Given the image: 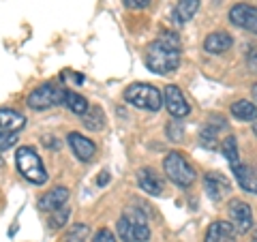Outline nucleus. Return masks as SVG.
I'll use <instances>...</instances> for the list:
<instances>
[{
    "label": "nucleus",
    "mask_w": 257,
    "mask_h": 242,
    "mask_svg": "<svg viewBox=\"0 0 257 242\" xmlns=\"http://www.w3.org/2000/svg\"><path fill=\"white\" fill-rule=\"evenodd\" d=\"M67 142H69V146L71 150H73V155L82 161V163H88V161H92L94 159V152H96V146H94V142L92 140H88L86 135L82 133H69L67 135Z\"/></svg>",
    "instance_id": "f8f14e48"
},
{
    "label": "nucleus",
    "mask_w": 257,
    "mask_h": 242,
    "mask_svg": "<svg viewBox=\"0 0 257 242\" xmlns=\"http://www.w3.org/2000/svg\"><path fill=\"white\" fill-rule=\"evenodd\" d=\"M163 103H165V109L170 111L174 118H184V116H189V111H191V105H189L187 96H184L180 88L174 86V84L165 86V90H163Z\"/></svg>",
    "instance_id": "6e6552de"
},
{
    "label": "nucleus",
    "mask_w": 257,
    "mask_h": 242,
    "mask_svg": "<svg viewBox=\"0 0 257 242\" xmlns=\"http://www.w3.org/2000/svg\"><path fill=\"white\" fill-rule=\"evenodd\" d=\"M204 191H206V195L210 197L212 201H221L231 191V184H229V180L225 178L223 174L210 172V174L204 176Z\"/></svg>",
    "instance_id": "9d476101"
},
{
    "label": "nucleus",
    "mask_w": 257,
    "mask_h": 242,
    "mask_svg": "<svg viewBox=\"0 0 257 242\" xmlns=\"http://www.w3.org/2000/svg\"><path fill=\"white\" fill-rule=\"evenodd\" d=\"M204 242H236V229L227 221H214L206 229Z\"/></svg>",
    "instance_id": "4468645a"
},
{
    "label": "nucleus",
    "mask_w": 257,
    "mask_h": 242,
    "mask_svg": "<svg viewBox=\"0 0 257 242\" xmlns=\"http://www.w3.org/2000/svg\"><path fill=\"white\" fill-rule=\"evenodd\" d=\"M69 214H71V210L69 208H58V210H54L52 212V216H50V227H54V229H58V227H62L64 223H67V219H69Z\"/></svg>",
    "instance_id": "393cba45"
},
{
    "label": "nucleus",
    "mask_w": 257,
    "mask_h": 242,
    "mask_svg": "<svg viewBox=\"0 0 257 242\" xmlns=\"http://www.w3.org/2000/svg\"><path fill=\"white\" fill-rule=\"evenodd\" d=\"M107 182H109V172H105V169H103V172L99 174V178H96V184H99V187H105Z\"/></svg>",
    "instance_id": "2f4dec72"
},
{
    "label": "nucleus",
    "mask_w": 257,
    "mask_h": 242,
    "mask_svg": "<svg viewBox=\"0 0 257 242\" xmlns=\"http://www.w3.org/2000/svg\"><path fill=\"white\" fill-rule=\"evenodd\" d=\"M152 3V0H124V7L126 9H133V11H142Z\"/></svg>",
    "instance_id": "c85d7f7f"
},
{
    "label": "nucleus",
    "mask_w": 257,
    "mask_h": 242,
    "mask_svg": "<svg viewBox=\"0 0 257 242\" xmlns=\"http://www.w3.org/2000/svg\"><path fill=\"white\" fill-rule=\"evenodd\" d=\"M15 142H18V137H15L13 133L0 129V150H9L11 146H15Z\"/></svg>",
    "instance_id": "bb28decb"
},
{
    "label": "nucleus",
    "mask_w": 257,
    "mask_h": 242,
    "mask_svg": "<svg viewBox=\"0 0 257 242\" xmlns=\"http://www.w3.org/2000/svg\"><path fill=\"white\" fill-rule=\"evenodd\" d=\"M221 152H223V157L227 159V163L231 167H236V165L242 163V161H240V152H238V142H236L234 135H229V137H225V140H223Z\"/></svg>",
    "instance_id": "412c9836"
},
{
    "label": "nucleus",
    "mask_w": 257,
    "mask_h": 242,
    "mask_svg": "<svg viewBox=\"0 0 257 242\" xmlns=\"http://www.w3.org/2000/svg\"><path fill=\"white\" fill-rule=\"evenodd\" d=\"M231 116L238 120H244V123H253V120H257V105L246 99H240L236 103H231Z\"/></svg>",
    "instance_id": "6ab92c4d"
},
{
    "label": "nucleus",
    "mask_w": 257,
    "mask_h": 242,
    "mask_svg": "<svg viewBox=\"0 0 257 242\" xmlns=\"http://www.w3.org/2000/svg\"><path fill=\"white\" fill-rule=\"evenodd\" d=\"M231 172H234L236 182H238L246 193H253V195H257V176L253 174L251 167H246L244 163H240V165H236V167H231Z\"/></svg>",
    "instance_id": "f3484780"
},
{
    "label": "nucleus",
    "mask_w": 257,
    "mask_h": 242,
    "mask_svg": "<svg viewBox=\"0 0 257 242\" xmlns=\"http://www.w3.org/2000/svg\"><path fill=\"white\" fill-rule=\"evenodd\" d=\"M92 242H116V238H114V233H111L109 229L103 227V229H99V231L94 233V240Z\"/></svg>",
    "instance_id": "cd10ccee"
},
{
    "label": "nucleus",
    "mask_w": 257,
    "mask_h": 242,
    "mask_svg": "<svg viewBox=\"0 0 257 242\" xmlns=\"http://www.w3.org/2000/svg\"><path fill=\"white\" fill-rule=\"evenodd\" d=\"M15 165L18 172L32 184H45L47 182V169L43 165L41 157L37 155L35 148L30 146H22L15 152Z\"/></svg>",
    "instance_id": "7ed1b4c3"
},
{
    "label": "nucleus",
    "mask_w": 257,
    "mask_h": 242,
    "mask_svg": "<svg viewBox=\"0 0 257 242\" xmlns=\"http://www.w3.org/2000/svg\"><path fill=\"white\" fill-rule=\"evenodd\" d=\"M199 3H202V0H178L174 7V11H172V20L176 24H180V26L187 24L189 20H193V15L197 13Z\"/></svg>",
    "instance_id": "dca6fc26"
},
{
    "label": "nucleus",
    "mask_w": 257,
    "mask_h": 242,
    "mask_svg": "<svg viewBox=\"0 0 257 242\" xmlns=\"http://www.w3.org/2000/svg\"><path fill=\"white\" fill-rule=\"evenodd\" d=\"M184 135V129H182V123L178 120H174V123L167 125V137H170L172 142H180V137Z\"/></svg>",
    "instance_id": "a878e982"
},
{
    "label": "nucleus",
    "mask_w": 257,
    "mask_h": 242,
    "mask_svg": "<svg viewBox=\"0 0 257 242\" xmlns=\"http://www.w3.org/2000/svg\"><path fill=\"white\" fill-rule=\"evenodd\" d=\"M64 94H67V88H58L54 84H41L28 94L26 103L30 109H37V111L50 109L56 105H64Z\"/></svg>",
    "instance_id": "423d86ee"
},
{
    "label": "nucleus",
    "mask_w": 257,
    "mask_h": 242,
    "mask_svg": "<svg viewBox=\"0 0 257 242\" xmlns=\"http://www.w3.org/2000/svg\"><path fill=\"white\" fill-rule=\"evenodd\" d=\"M124 101L148 111H159L163 107V94L152 84H131L124 90Z\"/></svg>",
    "instance_id": "20e7f679"
},
{
    "label": "nucleus",
    "mask_w": 257,
    "mask_h": 242,
    "mask_svg": "<svg viewBox=\"0 0 257 242\" xmlns=\"http://www.w3.org/2000/svg\"><path fill=\"white\" fill-rule=\"evenodd\" d=\"M138 184H140V189L144 193H148V195H152V197L163 195V191H165L163 178H161L152 167H142L140 169L138 172Z\"/></svg>",
    "instance_id": "9b49d317"
},
{
    "label": "nucleus",
    "mask_w": 257,
    "mask_h": 242,
    "mask_svg": "<svg viewBox=\"0 0 257 242\" xmlns=\"http://www.w3.org/2000/svg\"><path fill=\"white\" fill-rule=\"evenodd\" d=\"M103 125H105V114L101 107H90L84 114V127L90 131H101Z\"/></svg>",
    "instance_id": "4be33fe9"
},
{
    "label": "nucleus",
    "mask_w": 257,
    "mask_h": 242,
    "mask_svg": "<svg viewBox=\"0 0 257 242\" xmlns=\"http://www.w3.org/2000/svg\"><path fill=\"white\" fill-rule=\"evenodd\" d=\"M229 22L234 26L242 28V30H248V32H255L257 35V7L253 5H234L229 9Z\"/></svg>",
    "instance_id": "1a4fd4ad"
},
{
    "label": "nucleus",
    "mask_w": 257,
    "mask_h": 242,
    "mask_svg": "<svg viewBox=\"0 0 257 242\" xmlns=\"http://www.w3.org/2000/svg\"><path fill=\"white\" fill-rule=\"evenodd\" d=\"M146 67L157 75L172 73L180 67V39L176 32H161L159 39L148 43L146 54H144Z\"/></svg>",
    "instance_id": "f257e3e1"
},
{
    "label": "nucleus",
    "mask_w": 257,
    "mask_h": 242,
    "mask_svg": "<svg viewBox=\"0 0 257 242\" xmlns=\"http://www.w3.org/2000/svg\"><path fill=\"white\" fill-rule=\"evenodd\" d=\"M24 125H26V118H24L20 111L7 109V107L0 109V129H5V131H9V133H18Z\"/></svg>",
    "instance_id": "a211bd4d"
},
{
    "label": "nucleus",
    "mask_w": 257,
    "mask_h": 242,
    "mask_svg": "<svg viewBox=\"0 0 257 242\" xmlns=\"http://www.w3.org/2000/svg\"><path fill=\"white\" fill-rule=\"evenodd\" d=\"M234 45V39H231V35H227V32H210L206 39H204V50L208 54H223L227 52L229 47Z\"/></svg>",
    "instance_id": "2eb2a0df"
},
{
    "label": "nucleus",
    "mask_w": 257,
    "mask_h": 242,
    "mask_svg": "<svg viewBox=\"0 0 257 242\" xmlns=\"http://www.w3.org/2000/svg\"><path fill=\"white\" fill-rule=\"evenodd\" d=\"M64 107L75 116H84L86 111L90 109V105H88V101L84 99V96L73 92V90H67V94H64Z\"/></svg>",
    "instance_id": "aec40b11"
},
{
    "label": "nucleus",
    "mask_w": 257,
    "mask_h": 242,
    "mask_svg": "<svg viewBox=\"0 0 257 242\" xmlns=\"http://www.w3.org/2000/svg\"><path fill=\"white\" fill-rule=\"evenodd\" d=\"M253 133H255V137H257V123L253 125Z\"/></svg>",
    "instance_id": "72a5a7b5"
},
{
    "label": "nucleus",
    "mask_w": 257,
    "mask_h": 242,
    "mask_svg": "<svg viewBox=\"0 0 257 242\" xmlns=\"http://www.w3.org/2000/svg\"><path fill=\"white\" fill-rule=\"evenodd\" d=\"M210 127H214V129H225L227 127V123H225V118L223 116H210Z\"/></svg>",
    "instance_id": "7c9ffc66"
},
{
    "label": "nucleus",
    "mask_w": 257,
    "mask_h": 242,
    "mask_svg": "<svg viewBox=\"0 0 257 242\" xmlns=\"http://www.w3.org/2000/svg\"><path fill=\"white\" fill-rule=\"evenodd\" d=\"M227 214H229V223H231V227L236 229V233H246L253 227V210L246 201L238 199V197L229 199Z\"/></svg>",
    "instance_id": "0eeeda50"
},
{
    "label": "nucleus",
    "mask_w": 257,
    "mask_h": 242,
    "mask_svg": "<svg viewBox=\"0 0 257 242\" xmlns=\"http://www.w3.org/2000/svg\"><path fill=\"white\" fill-rule=\"evenodd\" d=\"M199 144H202L204 148L208 150H214L216 148V129L214 127H204L202 129V133H199Z\"/></svg>",
    "instance_id": "b1692460"
},
{
    "label": "nucleus",
    "mask_w": 257,
    "mask_h": 242,
    "mask_svg": "<svg viewBox=\"0 0 257 242\" xmlns=\"http://www.w3.org/2000/svg\"><path fill=\"white\" fill-rule=\"evenodd\" d=\"M163 172L167 178L180 189H187L195 182V172H193L189 161L184 159V155H180V152H170V155L163 159Z\"/></svg>",
    "instance_id": "39448f33"
},
{
    "label": "nucleus",
    "mask_w": 257,
    "mask_h": 242,
    "mask_svg": "<svg viewBox=\"0 0 257 242\" xmlns=\"http://www.w3.org/2000/svg\"><path fill=\"white\" fill-rule=\"evenodd\" d=\"M253 94H255V99H257V84L253 86Z\"/></svg>",
    "instance_id": "473e14b6"
},
{
    "label": "nucleus",
    "mask_w": 257,
    "mask_h": 242,
    "mask_svg": "<svg viewBox=\"0 0 257 242\" xmlns=\"http://www.w3.org/2000/svg\"><path fill=\"white\" fill-rule=\"evenodd\" d=\"M246 64H248V69H251L253 73H257V50H253L251 54L246 56Z\"/></svg>",
    "instance_id": "c756f323"
},
{
    "label": "nucleus",
    "mask_w": 257,
    "mask_h": 242,
    "mask_svg": "<svg viewBox=\"0 0 257 242\" xmlns=\"http://www.w3.org/2000/svg\"><path fill=\"white\" fill-rule=\"evenodd\" d=\"M69 199V189L67 187H54L52 191H47L45 195L39 199V210L41 212H54L58 208L64 206V201Z\"/></svg>",
    "instance_id": "ddd939ff"
},
{
    "label": "nucleus",
    "mask_w": 257,
    "mask_h": 242,
    "mask_svg": "<svg viewBox=\"0 0 257 242\" xmlns=\"http://www.w3.org/2000/svg\"><path fill=\"white\" fill-rule=\"evenodd\" d=\"M88 233H90V229H88L84 223H77L67 231V236L62 238V242H86Z\"/></svg>",
    "instance_id": "5701e85b"
},
{
    "label": "nucleus",
    "mask_w": 257,
    "mask_h": 242,
    "mask_svg": "<svg viewBox=\"0 0 257 242\" xmlns=\"http://www.w3.org/2000/svg\"><path fill=\"white\" fill-rule=\"evenodd\" d=\"M116 231L122 242H148L150 238V227H148L146 216L140 210H135V208L124 210V214L116 223Z\"/></svg>",
    "instance_id": "f03ea898"
}]
</instances>
